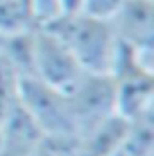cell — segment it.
<instances>
[{"label": "cell", "mask_w": 154, "mask_h": 156, "mask_svg": "<svg viewBox=\"0 0 154 156\" xmlns=\"http://www.w3.org/2000/svg\"><path fill=\"white\" fill-rule=\"evenodd\" d=\"M25 7H27L32 27H50L52 23L66 16L61 0H27Z\"/></svg>", "instance_id": "obj_8"}, {"label": "cell", "mask_w": 154, "mask_h": 156, "mask_svg": "<svg viewBox=\"0 0 154 156\" xmlns=\"http://www.w3.org/2000/svg\"><path fill=\"white\" fill-rule=\"evenodd\" d=\"M127 131H129V120L116 113L77 133L73 143V156H111L123 145Z\"/></svg>", "instance_id": "obj_6"}, {"label": "cell", "mask_w": 154, "mask_h": 156, "mask_svg": "<svg viewBox=\"0 0 154 156\" xmlns=\"http://www.w3.org/2000/svg\"><path fill=\"white\" fill-rule=\"evenodd\" d=\"M109 20L123 45L152 48V39H154V2L152 0H123Z\"/></svg>", "instance_id": "obj_5"}, {"label": "cell", "mask_w": 154, "mask_h": 156, "mask_svg": "<svg viewBox=\"0 0 154 156\" xmlns=\"http://www.w3.org/2000/svg\"><path fill=\"white\" fill-rule=\"evenodd\" d=\"M66 98L77 133L116 115V82L111 75L84 73L79 82L66 90Z\"/></svg>", "instance_id": "obj_4"}, {"label": "cell", "mask_w": 154, "mask_h": 156, "mask_svg": "<svg viewBox=\"0 0 154 156\" xmlns=\"http://www.w3.org/2000/svg\"><path fill=\"white\" fill-rule=\"evenodd\" d=\"M84 75L70 48L55 32L34 27L32 32V77L52 88L70 90Z\"/></svg>", "instance_id": "obj_3"}, {"label": "cell", "mask_w": 154, "mask_h": 156, "mask_svg": "<svg viewBox=\"0 0 154 156\" xmlns=\"http://www.w3.org/2000/svg\"><path fill=\"white\" fill-rule=\"evenodd\" d=\"M20 75L0 59V125L7 122L20 106Z\"/></svg>", "instance_id": "obj_7"}, {"label": "cell", "mask_w": 154, "mask_h": 156, "mask_svg": "<svg viewBox=\"0 0 154 156\" xmlns=\"http://www.w3.org/2000/svg\"><path fill=\"white\" fill-rule=\"evenodd\" d=\"M0 145H2V127H0Z\"/></svg>", "instance_id": "obj_11"}, {"label": "cell", "mask_w": 154, "mask_h": 156, "mask_svg": "<svg viewBox=\"0 0 154 156\" xmlns=\"http://www.w3.org/2000/svg\"><path fill=\"white\" fill-rule=\"evenodd\" d=\"M123 0H82V12L98 16V18H111Z\"/></svg>", "instance_id": "obj_10"}, {"label": "cell", "mask_w": 154, "mask_h": 156, "mask_svg": "<svg viewBox=\"0 0 154 156\" xmlns=\"http://www.w3.org/2000/svg\"><path fill=\"white\" fill-rule=\"evenodd\" d=\"M45 30L55 32L70 48L84 73L111 75L120 52V41L109 18L79 12L63 16Z\"/></svg>", "instance_id": "obj_1"}, {"label": "cell", "mask_w": 154, "mask_h": 156, "mask_svg": "<svg viewBox=\"0 0 154 156\" xmlns=\"http://www.w3.org/2000/svg\"><path fill=\"white\" fill-rule=\"evenodd\" d=\"M73 143L75 140H63V138H43L30 156H73Z\"/></svg>", "instance_id": "obj_9"}, {"label": "cell", "mask_w": 154, "mask_h": 156, "mask_svg": "<svg viewBox=\"0 0 154 156\" xmlns=\"http://www.w3.org/2000/svg\"><path fill=\"white\" fill-rule=\"evenodd\" d=\"M20 104L36 122V127L43 131L45 138H63V140L77 138V129L63 90L52 88L39 82L36 77H23L20 79Z\"/></svg>", "instance_id": "obj_2"}]
</instances>
